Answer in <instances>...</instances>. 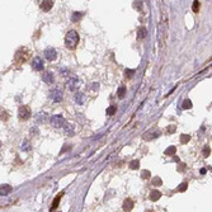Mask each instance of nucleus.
<instances>
[{"mask_svg": "<svg viewBox=\"0 0 212 212\" xmlns=\"http://www.w3.org/2000/svg\"><path fill=\"white\" fill-rule=\"evenodd\" d=\"M149 212H150V211H149Z\"/></svg>", "mask_w": 212, "mask_h": 212, "instance_id": "obj_39", "label": "nucleus"}, {"mask_svg": "<svg viewBox=\"0 0 212 212\" xmlns=\"http://www.w3.org/2000/svg\"><path fill=\"white\" fill-rule=\"evenodd\" d=\"M29 54L31 51L28 49H20L19 51H17V54H15V61H17V63H23L28 60L29 57Z\"/></svg>", "mask_w": 212, "mask_h": 212, "instance_id": "obj_3", "label": "nucleus"}, {"mask_svg": "<svg viewBox=\"0 0 212 212\" xmlns=\"http://www.w3.org/2000/svg\"><path fill=\"white\" fill-rule=\"evenodd\" d=\"M166 36H168V17L166 13H163L160 23H159V43H160V47H163L164 43H165Z\"/></svg>", "mask_w": 212, "mask_h": 212, "instance_id": "obj_1", "label": "nucleus"}, {"mask_svg": "<svg viewBox=\"0 0 212 212\" xmlns=\"http://www.w3.org/2000/svg\"><path fill=\"white\" fill-rule=\"evenodd\" d=\"M84 17V13H80V12H75L72 15H71V20L74 23H78V22H80L81 18Z\"/></svg>", "mask_w": 212, "mask_h": 212, "instance_id": "obj_16", "label": "nucleus"}, {"mask_svg": "<svg viewBox=\"0 0 212 212\" xmlns=\"http://www.w3.org/2000/svg\"><path fill=\"white\" fill-rule=\"evenodd\" d=\"M147 34V29L145 27H140L139 29H137V38L139 40H144L145 37Z\"/></svg>", "mask_w": 212, "mask_h": 212, "instance_id": "obj_15", "label": "nucleus"}, {"mask_svg": "<svg viewBox=\"0 0 212 212\" xmlns=\"http://www.w3.org/2000/svg\"><path fill=\"white\" fill-rule=\"evenodd\" d=\"M79 43V34L76 31H70L66 33L65 37V45L69 50H74Z\"/></svg>", "mask_w": 212, "mask_h": 212, "instance_id": "obj_2", "label": "nucleus"}, {"mask_svg": "<svg viewBox=\"0 0 212 212\" xmlns=\"http://www.w3.org/2000/svg\"><path fill=\"white\" fill-rule=\"evenodd\" d=\"M183 108L184 109H190L192 108V102L189 99H184L183 100Z\"/></svg>", "mask_w": 212, "mask_h": 212, "instance_id": "obj_25", "label": "nucleus"}, {"mask_svg": "<svg viewBox=\"0 0 212 212\" xmlns=\"http://www.w3.org/2000/svg\"><path fill=\"white\" fill-rule=\"evenodd\" d=\"M92 89H93V90H97V89H98V83H93Z\"/></svg>", "mask_w": 212, "mask_h": 212, "instance_id": "obj_37", "label": "nucleus"}, {"mask_svg": "<svg viewBox=\"0 0 212 212\" xmlns=\"http://www.w3.org/2000/svg\"><path fill=\"white\" fill-rule=\"evenodd\" d=\"M32 66H33L34 70L41 71L43 70V61H42L41 57H34L33 61H32Z\"/></svg>", "mask_w": 212, "mask_h": 212, "instance_id": "obj_8", "label": "nucleus"}, {"mask_svg": "<svg viewBox=\"0 0 212 212\" xmlns=\"http://www.w3.org/2000/svg\"><path fill=\"white\" fill-rule=\"evenodd\" d=\"M116 110H117V107H116V105H109V107L107 108V110H105V113H107V116H113L116 113Z\"/></svg>", "mask_w": 212, "mask_h": 212, "instance_id": "obj_23", "label": "nucleus"}, {"mask_svg": "<svg viewBox=\"0 0 212 212\" xmlns=\"http://www.w3.org/2000/svg\"><path fill=\"white\" fill-rule=\"evenodd\" d=\"M63 194V192H61V193H59L57 194V197L54 199V202H52V206H51V212L54 211L55 208H57V206H59V202H60V199H61V196Z\"/></svg>", "mask_w": 212, "mask_h": 212, "instance_id": "obj_18", "label": "nucleus"}, {"mask_svg": "<svg viewBox=\"0 0 212 212\" xmlns=\"http://www.w3.org/2000/svg\"><path fill=\"white\" fill-rule=\"evenodd\" d=\"M174 130H175V126H172V127H169V132H173Z\"/></svg>", "mask_w": 212, "mask_h": 212, "instance_id": "obj_38", "label": "nucleus"}, {"mask_svg": "<svg viewBox=\"0 0 212 212\" xmlns=\"http://www.w3.org/2000/svg\"><path fill=\"white\" fill-rule=\"evenodd\" d=\"M117 95L119 99H123L125 95H126V87H119L118 90H117Z\"/></svg>", "mask_w": 212, "mask_h": 212, "instance_id": "obj_22", "label": "nucleus"}, {"mask_svg": "<svg viewBox=\"0 0 212 212\" xmlns=\"http://www.w3.org/2000/svg\"><path fill=\"white\" fill-rule=\"evenodd\" d=\"M132 208H134V201H132L131 198L125 199V202H123V210H125L126 212H130Z\"/></svg>", "mask_w": 212, "mask_h": 212, "instance_id": "obj_13", "label": "nucleus"}, {"mask_svg": "<svg viewBox=\"0 0 212 212\" xmlns=\"http://www.w3.org/2000/svg\"><path fill=\"white\" fill-rule=\"evenodd\" d=\"M210 152H211L210 147H208V146H207V147H205V149H203V156H206V158H207V156L210 155Z\"/></svg>", "mask_w": 212, "mask_h": 212, "instance_id": "obj_34", "label": "nucleus"}, {"mask_svg": "<svg viewBox=\"0 0 212 212\" xmlns=\"http://www.w3.org/2000/svg\"><path fill=\"white\" fill-rule=\"evenodd\" d=\"M63 130H65V132H66L69 136L74 135V125H71V123H65V126H63Z\"/></svg>", "mask_w": 212, "mask_h": 212, "instance_id": "obj_19", "label": "nucleus"}, {"mask_svg": "<svg viewBox=\"0 0 212 212\" xmlns=\"http://www.w3.org/2000/svg\"><path fill=\"white\" fill-rule=\"evenodd\" d=\"M22 149H23V150H27V151H28V150H31V149H32V146H31V144H29L28 141H24L23 144H22Z\"/></svg>", "mask_w": 212, "mask_h": 212, "instance_id": "obj_28", "label": "nucleus"}, {"mask_svg": "<svg viewBox=\"0 0 212 212\" xmlns=\"http://www.w3.org/2000/svg\"><path fill=\"white\" fill-rule=\"evenodd\" d=\"M199 5H201V3H199V1H197V0H196V1H193L192 10H193L194 13H198V10H199Z\"/></svg>", "mask_w": 212, "mask_h": 212, "instance_id": "obj_26", "label": "nucleus"}, {"mask_svg": "<svg viewBox=\"0 0 212 212\" xmlns=\"http://www.w3.org/2000/svg\"><path fill=\"white\" fill-rule=\"evenodd\" d=\"M130 168H131V169H134V170H136V169H139V168H140V161H139V160H134V161H131V163H130Z\"/></svg>", "mask_w": 212, "mask_h": 212, "instance_id": "obj_24", "label": "nucleus"}, {"mask_svg": "<svg viewBox=\"0 0 212 212\" xmlns=\"http://www.w3.org/2000/svg\"><path fill=\"white\" fill-rule=\"evenodd\" d=\"M56 56H57V54L54 49H46L45 50V57L49 61H54L56 59Z\"/></svg>", "mask_w": 212, "mask_h": 212, "instance_id": "obj_11", "label": "nucleus"}, {"mask_svg": "<svg viewBox=\"0 0 212 212\" xmlns=\"http://www.w3.org/2000/svg\"><path fill=\"white\" fill-rule=\"evenodd\" d=\"M150 174H151L150 170H142L141 172V177L144 178V179H149L150 178Z\"/></svg>", "mask_w": 212, "mask_h": 212, "instance_id": "obj_29", "label": "nucleus"}, {"mask_svg": "<svg viewBox=\"0 0 212 212\" xmlns=\"http://www.w3.org/2000/svg\"><path fill=\"white\" fill-rule=\"evenodd\" d=\"M125 72H126V78L131 79V78H132V75H134V74H135V70H128V69H127V70H126Z\"/></svg>", "mask_w": 212, "mask_h": 212, "instance_id": "obj_32", "label": "nucleus"}, {"mask_svg": "<svg viewBox=\"0 0 212 212\" xmlns=\"http://www.w3.org/2000/svg\"><path fill=\"white\" fill-rule=\"evenodd\" d=\"M50 97L54 102H60V100L62 99V92L60 90V89H54V90L50 92Z\"/></svg>", "mask_w": 212, "mask_h": 212, "instance_id": "obj_7", "label": "nucleus"}, {"mask_svg": "<svg viewBox=\"0 0 212 212\" xmlns=\"http://www.w3.org/2000/svg\"><path fill=\"white\" fill-rule=\"evenodd\" d=\"M189 140H190V136L189 135H182L181 136V142H182V144H187Z\"/></svg>", "mask_w": 212, "mask_h": 212, "instance_id": "obj_27", "label": "nucleus"}, {"mask_svg": "<svg viewBox=\"0 0 212 212\" xmlns=\"http://www.w3.org/2000/svg\"><path fill=\"white\" fill-rule=\"evenodd\" d=\"M42 80H43L46 84H54V81H55L54 74H52L51 71H46V72H43V75H42Z\"/></svg>", "mask_w": 212, "mask_h": 212, "instance_id": "obj_9", "label": "nucleus"}, {"mask_svg": "<svg viewBox=\"0 0 212 212\" xmlns=\"http://www.w3.org/2000/svg\"><path fill=\"white\" fill-rule=\"evenodd\" d=\"M10 190H12V187L8 184H3L1 185V189H0V193H1V196H8L10 193Z\"/></svg>", "mask_w": 212, "mask_h": 212, "instance_id": "obj_17", "label": "nucleus"}, {"mask_svg": "<svg viewBox=\"0 0 212 212\" xmlns=\"http://www.w3.org/2000/svg\"><path fill=\"white\" fill-rule=\"evenodd\" d=\"M47 118V114L46 113H40L38 114V121H45Z\"/></svg>", "mask_w": 212, "mask_h": 212, "instance_id": "obj_35", "label": "nucleus"}, {"mask_svg": "<svg viewBox=\"0 0 212 212\" xmlns=\"http://www.w3.org/2000/svg\"><path fill=\"white\" fill-rule=\"evenodd\" d=\"M67 84H69V89H70L71 92L76 90V89L79 88V79H78V76H75V75L71 76L70 79H69Z\"/></svg>", "mask_w": 212, "mask_h": 212, "instance_id": "obj_6", "label": "nucleus"}, {"mask_svg": "<svg viewBox=\"0 0 212 212\" xmlns=\"http://www.w3.org/2000/svg\"><path fill=\"white\" fill-rule=\"evenodd\" d=\"M160 197H161V193L159 192V190H152V192L150 193V199L151 201H158Z\"/></svg>", "mask_w": 212, "mask_h": 212, "instance_id": "obj_20", "label": "nucleus"}, {"mask_svg": "<svg viewBox=\"0 0 212 212\" xmlns=\"http://www.w3.org/2000/svg\"><path fill=\"white\" fill-rule=\"evenodd\" d=\"M152 184L154 185H161V179L159 178V177H155L152 179Z\"/></svg>", "mask_w": 212, "mask_h": 212, "instance_id": "obj_30", "label": "nucleus"}, {"mask_svg": "<svg viewBox=\"0 0 212 212\" xmlns=\"http://www.w3.org/2000/svg\"><path fill=\"white\" fill-rule=\"evenodd\" d=\"M84 99H85V97H84V94L80 92L75 93V95H74V100H75L76 104H80V105L84 104Z\"/></svg>", "mask_w": 212, "mask_h": 212, "instance_id": "obj_14", "label": "nucleus"}, {"mask_svg": "<svg viewBox=\"0 0 212 212\" xmlns=\"http://www.w3.org/2000/svg\"><path fill=\"white\" fill-rule=\"evenodd\" d=\"M52 7H54V1H52V0H45V1H42V4H41V9L43 10V12H50Z\"/></svg>", "mask_w": 212, "mask_h": 212, "instance_id": "obj_12", "label": "nucleus"}, {"mask_svg": "<svg viewBox=\"0 0 212 212\" xmlns=\"http://www.w3.org/2000/svg\"><path fill=\"white\" fill-rule=\"evenodd\" d=\"M187 187H188V184H187V183H182V184L178 187V190H179V192H184V190L187 189Z\"/></svg>", "mask_w": 212, "mask_h": 212, "instance_id": "obj_31", "label": "nucleus"}, {"mask_svg": "<svg viewBox=\"0 0 212 212\" xmlns=\"http://www.w3.org/2000/svg\"><path fill=\"white\" fill-rule=\"evenodd\" d=\"M70 149H71V146H70V145H69V146H66V147H62V149H61V152H60V154L66 152L67 150H70Z\"/></svg>", "mask_w": 212, "mask_h": 212, "instance_id": "obj_36", "label": "nucleus"}, {"mask_svg": "<svg viewBox=\"0 0 212 212\" xmlns=\"http://www.w3.org/2000/svg\"><path fill=\"white\" fill-rule=\"evenodd\" d=\"M158 136H159V132H158V131H155V130H151V131H147L146 134H144V136H142V139L146 140V141H150V140L156 139Z\"/></svg>", "mask_w": 212, "mask_h": 212, "instance_id": "obj_10", "label": "nucleus"}, {"mask_svg": "<svg viewBox=\"0 0 212 212\" xmlns=\"http://www.w3.org/2000/svg\"><path fill=\"white\" fill-rule=\"evenodd\" d=\"M175 152H177L175 146H169L164 154H165V155H168V156H173V155H175Z\"/></svg>", "mask_w": 212, "mask_h": 212, "instance_id": "obj_21", "label": "nucleus"}, {"mask_svg": "<svg viewBox=\"0 0 212 212\" xmlns=\"http://www.w3.org/2000/svg\"><path fill=\"white\" fill-rule=\"evenodd\" d=\"M18 114H19V118H20V119H23V121L28 119V118L31 117V114H32L31 108L27 107V105H22V107H19Z\"/></svg>", "mask_w": 212, "mask_h": 212, "instance_id": "obj_5", "label": "nucleus"}, {"mask_svg": "<svg viewBox=\"0 0 212 212\" xmlns=\"http://www.w3.org/2000/svg\"><path fill=\"white\" fill-rule=\"evenodd\" d=\"M65 118L62 117L61 114H55L54 117L51 118V125L52 127H55V128H59V127H62V126H65Z\"/></svg>", "mask_w": 212, "mask_h": 212, "instance_id": "obj_4", "label": "nucleus"}, {"mask_svg": "<svg viewBox=\"0 0 212 212\" xmlns=\"http://www.w3.org/2000/svg\"><path fill=\"white\" fill-rule=\"evenodd\" d=\"M134 8L141 10V8H142V1H135V3H134Z\"/></svg>", "mask_w": 212, "mask_h": 212, "instance_id": "obj_33", "label": "nucleus"}]
</instances>
